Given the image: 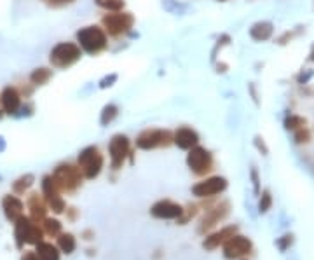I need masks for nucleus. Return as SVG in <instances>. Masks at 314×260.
I'll return each instance as SVG.
<instances>
[{"label": "nucleus", "instance_id": "obj_1", "mask_svg": "<svg viewBox=\"0 0 314 260\" xmlns=\"http://www.w3.org/2000/svg\"><path fill=\"white\" fill-rule=\"evenodd\" d=\"M75 42L82 53L89 56H98L108 49V35L98 25H88L77 30Z\"/></svg>", "mask_w": 314, "mask_h": 260}, {"label": "nucleus", "instance_id": "obj_2", "mask_svg": "<svg viewBox=\"0 0 314 260\" xmlns=\"http://www.w3.org/2000/svg\"><path fill=\"white\" fill-rule=\"evenodd\" d=\"M100 26L105 33L112 39H123L131 33L135 26V16L128 11H117V13H105L100 19Z\"/></svg>", "mask_w": 314, "mask_h": 260}, {"label": "nucleus", "instance_id": "obj_3", "mask_svg": "<svg viewBox=\"0 0 314 260\" xmlns=\"http://www.w3.org/2000/svg\"><path fill=\"white\" fill-rule=\"evenodd\" d=\"M82 51L77 46V42H58L56 46H53V49L49 51V63L53 68L58 70H66L70 66H73L77 61H81Z\"/></svg>", "mask_w": 314, "mask_h": 260}, {"label": "nucleus", "instance_id": "obj_4", "mask_svg": "<svg viewBox=\"0 0 314 260\" xmlns=\"http://www.w3.org/2000/svg\"><path fill=\"white\" fill-rule=\"evenodd\" d=\"M103 164H105L103 154L100 152L98 147H94V145L82 148L81 154L77 156V166L86 180L96 178L101 173V169H103Z\"/></svg>", "mask_w": 314, "mask_h": 260}, {"label": "nucleus", "instance_id": "obj_5", "mask_svg": "<svg viewBox=\"0 0 314 260\" xmlns=\"http://www.w3.org/2000/svg\"><path fill=\"white\" fill-rule=\"evenodd\" d=\"M51 176L54 178L60 192H75L82 185V180H84L78 166H75V164H68V163L58 164Z\"/></svg>", "mask_w": 314, "mask_h": 260}, {"label": "nucleus", "instance_id": "obj_6", "mask_svg": "<svg viewBox=\"0 0 314 260\" xmlns=\"http://www.w3.org/2000/svg\"><path fill=\"white\" fill-rule=\"evenodd\" d=\"M173 145V133L170 129L148 128L141 131L136 138V147L141 151H154V148H166Z\"/></svg>", "mask_w": 314, "mask_h": 260}, {"label": "nucleus", "instance_id": "obj_7", "mask_svg": "<svg viewBox=\"0 0 314 260\" xmlns=\"http://www.w3.org/2000/svg\"><path fill=\"white\" fill-rule=\"evenodd\" d=\"M187 166L198 176H204L213 169V156L201 145L192 147L187 154Z\"/></svg>", "mask_w": 314, "mask_h": 260}, {"label": "nucleus", "instance_id": "obj_8", "mask_svg": "<svg viewBox=\"0 0 314 260\" xmlns=\"http://www.w3.org/2000/svg\"><path fill=\"white\" fill-rule=\"evenodd\" d=\"M108 154H110V166L112 169H121L126 157L131 154V141L126 135H113L108 141Z\"/></svg>", "mask_w": 314, "mask_h": 260}, {"label": "nucleus", "instance_id": "obj_9", "mask_svg": "<svg viewBox=\"0 0 314 260\" xmlns=\"http://www.w3.org/2000/svg\"><path fill=\"white\" fill-rule=\"evenodd\" d=\"M227 189V180L222 176H210L192 187V194L198 198H213Z\"/></svg>", "mask_w": 314, "mask_h": 260}, {"label": "nucleus", "instance_id": "obj_10", "mask_svg": "<svg viewBox=\"0 0 314 260\" xmlns=\"http://www.w3.org/2000/svg\"><path fill=\"white\" fill-rule=\"evenodd\" d=\"M251 251V241L245 236H232L223 243V255L227 258H239L245 257Z\"/></svg>", "mask_w": 314, "mask_h": 260}, {"label": "nucleus", "instance_id": "obj_11", "mask_svg": "<svg viewBox=\"0 0 314 260\" xmlns=\"http://www.w3.org/2000/svg\"><path fill=\"white\" fill-rule=\"evenodd\" d=\"M21 100L23 98L16 86H6L2 89V93H0V107H2V110L7 116H16L18 114V110L23 103Z\"/></svg>", "mask_w": 314, "mask_h": 260}, {"label": "nucleus", "instance_id": "obj_12", "mask_svg": "<svg viewBox=\"0 0 314 260\" xmlns=\"http://www.w3.org/2000/svg\"><path fill=\"white\" fill-rule=\"evenodd\" d=\"M150 213L155 218L171 220V218H180L183 215V208L180 204L173 203V201L163 199V201H157L154 206L150 208Z\"/></svg>", "mask_w": 314, "mask_h": 260}, {"label": "nucleus", "instance_id": "obj_13", "mask_svg": "<svg viewBox=\"0 0 314 260\" xmlns=\"http://www.w3.org/2000/svg\"><path fill=\"white\" fill-rule=\"evenodd\" d=\"M173 143L182 151H190L192 147L199 145V135L195 129L183 126V128H178L173 133Z\"/></svg>", "mask_w": 314, "mask_h": 260}, {"label": "nucleus", "instance_id": "obj_14", "mask_svg": "<svg viewBox=\"0 0 314 260\" xmlns=\"http://www.w3.org/2000/svg\"><path fill=\"white\" fill-rule=\"evenodd\" d=\"M227 213H229V203H222L218 206H215L213 210H210L206 213V216L203 218V224L199 227V232H204L208 229H211L213 226H217L222 218H225Z\"/></svg>", "mask_w": 314, "mask_h": 260}, {"label": "nucleus", "instance_id": "obj_15", "mask_svg": "<svg viewBox=\"0 0 314 260\" xmlns=\"http://www.w3.org/2000/svg\"><path fill=\"white\" fill-rule=\"evenodd\" d=\"M236 232H238V227L236 226L225 227V229H222V231L215 232V234L208 236V238L203 241V246L206 248V250H215V248H218L220 245H223L227 239H230L232 236H236Z\"/></svg>", "mask_w": 314, "mask_h": 260}, {"label": "nucleus", "instance_id": "obj_16", "mask_svg": "<svg viewBox=\"0 0 314 260\" xmlns=\"http://www.w3.org/2000/svg\"><path fill=\"white\" fill-rule=\"evenodd\" d=\"M2 206L4 211H6V216L9 220H16L23 211V203L16 196H6L2 201Z\"/></svg>", "mask_w": 314, "mask_h": 260}, {"label": "nucleus", "instance_id": "obj_17", "mask_svg": "<svg viewBox=\"0 0 314 260\" xmlns=\"http://www.w3.org/2000/svg\"><path fill=\"white\" fill-rule=\"evenodd\" d=\"M42 194H44L47 204L61 198V196H60L61 194L60 189H58L56 182H54V178L51 175H46L44 178H42Z\"/></svg>", "mask_w": 314, "mask_h": 260}, {"label": "nucleus", "instance_id": "obj_18", "mask_svg": "<svg viewBox=\"0 0 314 260\" xmlns=\"http://www.w3.org/2000/svg\"><path fill=\"white\" fill-rule=\"evenodd\" d=\"M30 82L37 88V86H46L47 82L53 79V70L47 68V66H38V68L31 70L30 73Z\"/></svg>", "mask_w": 314, "mask_h": 260}, {"label": "nucleus", "instance_id": "obj_19", "mask_svg": "<svg viewBox=\"0 0 314 260\" xmlns=\"http://www.w3.org/2000/svg\"><path fill=\"white\" fill-rule=\"evenodd\" d=\"M30 210H31V220L33 222H38V220L46 218V204L42 203V199L38 198V194H31V198L28 201Z\"/></svg>", "mask_w": 314, "mask_h": 260}, {"label": "nucleus", "instance_id": "obj_20", "mask_svg": "<svg viewBox=\"0 0 314 260\" xmlns=\"http://www.w3.org/2000/svg\"><path fill=\"white\" fill-rule=\"evenodd\" d=\"M37 257L38 260H60V251L51 243H37Z\"/></svg>", "mask_w": 314, "mask_h": 260}, {"label": "nucleus", "instance_id": "obj_21", "mask_svg": "<svg viewBox=\"0 0 314 260\" xmlns=\"http://www.w3.org/2000/svg\"><path fill=\"white\" fill-rule=\"evenodd\" d=\"M250 35L255 41H267L272 35V25L270 23H257V25L251 26Z\"/></svg>", "mask_w": 314, "mask_h": 260}, {"label": "nucleus", "instance_id": "obj_22", "mask_svg": "<svg viewBox=\"0 0 314 260\" xmlns=\"http://www.w3.org/2000/svg\"><path fill=\"white\" fill-rule=\"evenodd\" d=\"M94 4L105 13H117V11H124L126 7L124 0H94Z\"/></svg>", "mask_w": 314, "mask_h": 260}, {"label": "nucleus", "instance_id": "obj_23", "mask_svg": "<svg viewBox=\"0 0 314 260\" xmlns=\"http://www.w3.org/2000/svg\"><path fill=\"white\" fill-rule=\"evenodd\" d=\"M117 116H119V107H117V105H113V103L105 105L103 110H101V116H100L101 126H108L110 123H113V121L117 119Z\"/></svg>", "mask_w": 314, "mask_h": 260}, {"label": "nucleus", "instance_id": "obj_24", "mask_svg": "<svg viewBox=\"0 0 314 260\" xmlns=\"http://www.w3.org/2000/svg\"><path fill=\"white\" fill-rule=\"evenodd\" d=\"M58 246H60V250L65 251V253H72V251L75 250V238H73L72 234H61L60 238H58Z\"/></svg>", "mask_w": 314, "mask_h": 260}, {"label": "nucleus", "instance_id": "obj_25", "mask_svg": "<svg viewBox=\"0 0 314 260\" xmlns=\"http://www.w3.org/2000/svg\"><path fill=\"white\" fill-rule=\"evenodd\" d=\"M31 183H33V175H25L13 183V191L16 192V194H23L26 189L31 187Z\"/></svg>", "mask_w": 314, "mask_h": 260}, {"label": "nucleus", "instance_id": "obj_26", "mask_svg": "<svg viewBox=\"0 0 314 260\" xmlns=\"http://www.w3.org/2000/svg\"><path fill=\"white\" fill-rule=\"evenodd\" d=\"M26 243H31V245H37V243L42 241V231L38 229L37 226H33V224H30L28 227V232H26Z\"/></svg>", "mask_w": 314, "mask_h": 260}, {"label": "nucleus", "instance_id": "obj_27", "mask_svg": "<svg viewBox=\"0 0 314 260\" xmlns=\"http://www.w3.org/2000/svg\"><path fill=\"white\" fill-rule=\"evenodd\" d=\"M44 229L49 236H58L61 232V224L54 218H44Z\"/></svg>", "mask_w": 314, "mask_h": 260}, {"label": "nucleus", "instance_id": "obj_28", "mask_svg": "<svg viewBox=\"0 0 314 260\" xmlns=\"http://www.w3.org/2000/svg\"><path fill=\"white\" fill-rule=\"evenodd\" d=\"M47 7L51 9H63V7H68L72 4H75V0H42Z\"/></svg>", "mask_w": 314, "mask_h": 260}, {"label": "nucleus", "instance_id": "obj_29", "mask_svg": "<svg viewBox=\"0 0 314 260\" xmlns=\"http://www.w3.org/2000/svg\"><path fill=\"white\" fill-rule=\"evenodd\" d=\"M18 88V91L19 94H21V98H30L31 94H33V89H35V86L31 84V82H23V84H19V86H16Z\"/></svg>", "mask_w": 314, "mask_h": 260}, {"label": "nucleus", "instance_id": "obj_30", "mask_svg": "<svg viewBox=\"0 0 314 260\" xmlns=\"http://www.w3.org/2000/svg\"><path fill=\"white\" fill-rule=\"evenodd\" d=\"M270 204H272V198H270V194L265 191L264 194H262V199H260V211L262 213H265V211L269 210Z\"/></svg>", "mask_w": 314, "mask_h": 260}, {"label": "nucleus", "instance_id": "obj_31", "mask_svg": "<svg viewBox=\"0 0 314 260\" xmlns=\"http://www.w3.org/2000/svg\"><path fill=\"white\" fill-rule=\"evenodd\" d=\"M304 124H305V121L300 119V117H290V119H286V128L288 129H298Z\"/></svg>", "mask_w": 314, "mask_h": 260}, {"label": "nucleus", "instance_id": "obj_32", "mask_svg": "<svg viewBox=\"0 0 314 260\" xmlns=\"http://www.w3.org/2000/svg\"><path fill=\"white\" fill-rule=\"evenodd\" d=\"M115 81H117V73H110L108 77H105V79H101V81H100V89L112 88Z\"/></svg>", "mask_w": 314, "mask_h": 260}, {"label": "nucleus", "instance_id": "obj_33", "mask_svg": "<svg viewBox=\"0 0 314 260\" xmlns=\"http://www.w3.org/2000/svg\"><path fill=\"white\" fill-rule=\"evenodd\" d=\"M295 140L298 143H304V141H309V131L305 128H298L297 135H295Z\"/></svg>", "mask_w": 314, "mask_h": 260}, {"label": "nucleus", "instance_id": "obj_34", "mask_svg": "<svg viewBox=\"0 0 314 260\" xmlns=\"http://www.w3.org/2000/svg\"><path fill=\"white\" fill-rule=\"evenodd\" d=\"M66 213H68L70 220H75L77 218V210H75V208H68V210H66Z\"/></svg>", "mask_w": 314, "mask_h": 260}, {"label": "nucleus", "instance_id": "obj_35", "mask_svg": "<svg viewBox=\"0 0 314 260\" xmlns=\"http://www.w3.org/2000/svg\"><path fill=\"white\" fill-rule=\"evenodd\" d=\"M23 260H38V257L35 253H26L25 257H23Z\"/></svg>", "mask_w": 314, "mask_h": 260}, {"label": "nucleus", "instance_id": "obj_36", "mask_svg": "<svg viewBox=\"0 0 314 260\" xmlns=\"http://www.w3.org/2000/svg\"><path fill=\"white\" fill-rule=\"evenodd\" d=\"M218 2H225V0H218Z\"/></svg>", "mask_w": 314, "mask_h": 260}]
</instances>
